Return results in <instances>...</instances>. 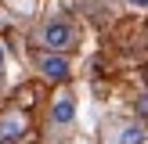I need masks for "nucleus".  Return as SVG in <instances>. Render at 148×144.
Here are the masks:
<instances>
[{
	"instance_id": "1",
	"label": "nucleus",
	"mask_w": 148,
	"mask_h": 144,
	"mask_svg": "<svg viewBox=\"0 0 148 144\" xmlns=\"http://www.w3.org/2000/svg\"><path fill=\"white\" fill-rule=\"evenodd\" d=\"M40 40H43L47 50H69L72 43H76V29H72L69 22H47L43 33H40Z\"/></svg>"
},
{
	"instance_id": "2",
	"label": "nucleus",
	"mask_w": 148,
	"mask_h": 144,
	"mask_svg": "<svg viewBox=\"0 0 148 144\" xmlns=\"http://www.w3.org/2000/svg\"><path fill=\"white\" fill-rule=\"evenodd\" d=\"M22 137H25V119H22V115H4V119H0V141L14 144V141H22Z\"/></svg>"
},
{
	"instance_id": "3",
	"label": "nucleus",
	"mask_w": 148,
	"mask_h": 144,
	"mask_svg": "<svg viewBox=\"0 0 148 144\" xmlns=\"http://www.w3.org/2000/svg\"><path fill=\"white\" fill-rule=\"evenodd\" d=\"M51 119H54L58 126H65V122H72V119H76V101H72V94H62V97H54Z\"/></svg>"
},
{
	"instance_id": "4",
	"label": "nucleus",
	"mask_w": 148,
	"mask_h": 144,
	"mask_svg": "<svg viewBox=\"0 0 148 144\" xmlns=\"http://www.w3.org/2000/svg\"><path fill=\"white\" fill-rule=\"evenodd\" d=\"M40 72L47 79H65V76H69V61L58 58V54H43L40 58Z\"/></svg>"
},
{
	"instance_id": "5",
	"label": "nucleus",
	"mask_w": 148,
	"mask_h": 144,
	"mask_svg": "<svg viewBox=\"0 0 148 144\" xmlns=\"http://www.w3.org/2000/svg\"><path fill=\"white\" fill-rule=\"evenodd\" d=\"M148 141V130L141 126V122H130V126H123L119 133V144H145Z\"/></svg>"
},
{
	"instance_id": "6",
	"label": "nucleus",
	"mask_w": 148,
	"mask_h": 144,
	"mask_svg": "<svg viewBox=\"0 0 148 144\" xmlns=\"http://www.w3.org/2000/svg\"><path fill=\"white\" fill-rule=\"evenodd\" d=\"M130 7H148V0H127Z\"/></svg>"
},
{
	"instance_id": "7",
	"label": "nucleus",
	"mask_w": 148,
	"mask_h": 144,
	"mask_svg": "<svg viewBox=\"0 0 148 144\" xmlns=\"http://www.w3.org/2000/svg\"><path fill=\"white\" fill-rule=\"evenodd\" d=\"M0 69H4V47H0Z\"/></svg>"
}]
</instances>
